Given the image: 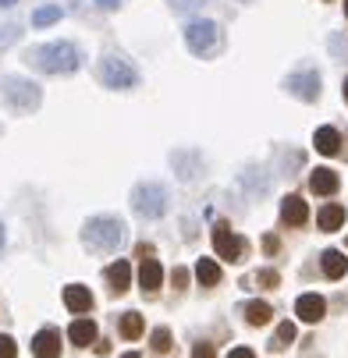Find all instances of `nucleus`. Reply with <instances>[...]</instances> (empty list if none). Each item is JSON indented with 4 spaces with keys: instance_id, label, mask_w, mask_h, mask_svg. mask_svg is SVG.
<instances>
[{
    "instance_id": "f8f14e48",
    "label": "nucleus",
    "mask_w": 348,
    "mask_h": 358,
    "mask_svg": "<svg viewBox=\"0 0 348 358\" xmlns=\"http://www.w3.org/2000/svg\"><path fill=\"white\" fill-rule=\"evenodd\" d=\"M64 305H68V313L85 316V313L92 309V294H89V287H82V284H68V287H64Z\"/></svg>"
},
{
    "instance_id": "f03ea898",
    "label": "nucleus",
    "mask_w": 348,
    "mask_h": 358,
    "mask_svg": "<svg viewBox=\"0 0 348 358\" xmlns=\"http://www.w3.org/2000/svg\"><path fill=\"white\" fill-rule=\"evenodd\" d=\"M125 238V224L118 217H92L85 227H82V241L89 248H99V252H111L118 248Z\"/></svg>"
},
{
    "instance_id": "c756f323",
    "label": "nucleus",
    "mask_w": 348,
    "mask_h": 358,
    "mask_svg": "<svg viewBox=\"0 0 348 358\" xmlns=\"http://www.w3.org/2000/svg\"><path fill=\"white\" fill-rule=\"evenodd\" d=\"M174 4V11H195V8H203L207 0H171Z\"/></svg>"
},
{
    "instance_id": "c85d7f7f",
    "label": "nucleus",
    "mask_w": 348,
    "mask_h": 358,
    "mask_svg": "<svg viewBox=\"0 0 348 358\" xmlns=\"http://www.w3.org/2000/svg\"><path fill=\"white\" fill-rule=\"evenodd\" d=\"M192 358H217V351H214V344H207V341H199V344L192 348Z\"/></svg>"
},
{
    "instance_id": "5701e85b",
    "label": "nucleus",
    "mask_w": 348,
    "mask_h": 358,
    "mask_svg": "<svg viewBox=\"0 0 348 358\" xmlns=\"http://www.w3.org/2000/svg\"><path fill=\"white\" fill-rule=\"evenodd\" d=\"M57 18H61V8H54V4H46V8L32 11V25H36V29H43V25H54Z\"/></svg>"
},
{
    "instance_id": "a878e982",
    "label": "nucleus",
    "mask_w": 348,
    "mask_h": 358,
    "mask_svg": "<svg viewBox=\"0 0 348 358\" xmlns=\"http://www.w3.org/2000/svg\"><path fill=\"white\" fill-rule=\"evenodd\" d=\"M253 284H256V287H277L281 277H277V270H260V273L253 277Z\"/></svg>"
},
{
    "instance_id": "a211bd4d",
    "label": "nucleus",
    "mask_w": 348,
    "mask_h": 358,
    "mask_svg": "<svg viewBox=\"0 0 348 358\" xmlns=\"http://www.w3.org/2000/svg\"><path fill=\"white\" fill-rule=\"evenodd\" d=\"M320 266H323V273L330 277V280H337V277H344L348 273V259L337 252V248H327L323 255H320Z\"/></svg>"
},
{
    "instance_id": "ddd939ff",
    "label": "nucleus",
    "mask_w": 348,
    "mask_h": 358,
    "mask_svg": "<svg viewBox=\"0 0 348 358\" xmlns=\"http://www.w3.org/2000/svg\"><path fill=\"white\" fill-rule=\"evenodd\" d=\"M104 277H107V284H111L114 294H125L128 284H132V266H128L125 259H118V263H111V266L104 270Z\"/></svg>"
},
{
    "instance_id": "f3484780",
    "label": "nucleus",
    "mask_w": 348,
    "mask_h": 358,
    "mask_svg": "<svg viewBox=\"0 0 348 358\" xmlns=\"http://www.w3.org/2000/svg\"><path fill=\"white\" fill-rule=\"evenodd\" d=\"M68 341H71L75 348H89V344L96 341V323H92V320H75V323L68 327Z\"/></svg>"
},
{
    "instance_id": "6e6552de",
    "label": "nucleus",
    "mask_w": 348,
    "mask_h": 358,
    "mask_svg": "<svg viewBox=\"0 0 348 358\" xmlns=\"http://www.w3.org/2000/svg\"><path fill=\"white\" fill-rule=\"evenodd\" d=\"M288 92L298 96V99H306V103H313V99L320 96V75L316 71H295V75H288Z\"/></svg>"
},
{
    "instance_id": "9b49d317",
    "label": "nucleus",
    "mask_w": 348,
    "mask_h": 358,
    "mask_svg": "<svg viewBox=\"0 0 348 358\" xmlns=\"http://www.w3.org/2000/svg\"><path fill=\"white\" fill-rule=\"evenodd\" d=\"M32 355L36 358H61V334L57 330H39L32 337Z\"/></svg>"
},
{
    "instance_id": "aec40b11",
    "label": "nucleus",
    "mask_w": 348,
    "mask_h": 358,
    "mask_svg": "<svg viewBox=\"0 0 348 358\" xmlns=\"http://www.w3.org/2000/svg\"><path fill=\"white\" fill-rule=\"evenodd\" d=\"M316 224H320V231H337V227H344V206H337V202H327V206L316 213Z\"/></svg>"
},
{
    "instance_id": "f704fd0d",
    "label": "nucleus",
    "mask_w": 348,
    "mask_h": 358,
    "mask_svg": "<svg viewBox=\"0 0 348 358\" xmlns=\"http://www.w3.org/2000/svg\"><path fill=\"white\" fill-rule=\"evenodd\" d=\"M0 248H4V224H0Z\"/></svg>"
},
{
    "instance_id": "c9c22d12",
    "label": "nucleus",
    "mask_w": 348,
    "mask_h": 358,
    "mask_svg": "<svg viewBox=\"0 0 348 358\" xmlns=\"http://www.w3.org/2000/svg\"><path fill=\"white\" fill-rule=\"evenodd\" d=\"M0 4H4V8H11V4H18V0H0Z\"/></svg>"
},
{
    "instance_id": "423d86ee",
    "label": "nucleus",
    "mask_w": 348,
    "mask_h": 358,
    "mask_svg": "<svg viewBox=\"0 0 348 358\" xmlns=\"http://www.w3.org/2000/svg\"><path fill=\"white\" fill-rule=\"evenodd\" d=\"M4 92H8V99H11V107L22 110V114L39 103V89H36L32 82H25V78H4Z\"/></svg>"
},
{
    "instance_id": "0eeeda50",
    "label": "nucleus",
    "mask_w": 348,
    "mask_h": 358,
    "mask_svg": "<svg viewBox=\"0 0 348 358\" xmlns=\"http://www.w3.org/2000/svg\"><path fill=\"white\" fill-rule=\"evenodd\" d=\"M214 248H217V255H221L224 263H238L242 255H245V241L235 238L228 224H217L214 227Z\"/></svg>"
},
{
    "instance_id": "b1692460",
    "label": "nucleus",
    "mask_w": 348,
    "mask_h": 358,
    "mask_svg": "<svg viewBox=\"0 0 348 358\" xmlns=\"http://www.w3.org/2000/svg\"><path fill=\"white\" fill-rule=\"evenodd\" d=\"M171 348H174L171 330H167V327H157V330H153V351H157V355H167Z\"/></svg>"
},
{
    "instance_id": "393cba45",
    "label": "nucleus",
    "mask_w": 348,
    "mask_h": 358,
    "mask_svg": "<svg viewBox=\"0 0 348 358\" xmlns=\"http://www.w3.org/2000/svg\"><path fill=\"white\" fill-rule=\"evenodd\" d=\"M291 341H295V323H281V327H277V337H274V344H270V348H274V351H281V348H288Z\"/></svg>"
},
{
    "instance_id": "4468645a",
    "label": "nucleus",
    "mask_w": 348,
    "mask_h": 358,
    "mask_svg": "<svg viewBox=\"0 0 348 358\" xmlns=\"http://www.w3.org/2000/svg\"><path fill=\"white\" fill-rule=\"evenodd\" d=\"M313 145H316V152H323V157H337L341 152V131L337 128H316V135H313Z\"/></svg>"
},
{
    "instance_id": "f257e3e1",
    "label": "nucleus",
    "mask_w": 348,
    "mask_h": 358,
    "mask_svg": "<svg viewBox=\"0 0 348 358\" xmlns=\"http://www.w3.org/2000/svg\"><path fill=\"white\" fill-rule=\"evenodd\" d=\"M25 61L46 75H68L78 68V50L71 43H43V46H32Z\"/></svg>"
},
{
    "instance_id": "473e14b6",
    "label": "nucleus",
    "mask_w": 348,
    "mask_h": 358,
    "mask_svg": "<svg viewBox=\"0 0 348 358\" xmlns=\"http://www.w3.org/2000/svg\"><path fill=\"white\" fill-rule=\"evenodd\" d=\"M121 0H96V8H104V11H111V8H118Z\"/></svg>"
},
{
    "instance_id": "1a4fd4ad",
    "label": "nucleus",
    "mask_w": 348,
    "mask_h": 358,
    "mask_svg": "<svg viewBox=\"0 0 348 358\" xmlns=\"http://www.w3.org/2000/svg\"><path fill=\"white\" fill-rule=\"evenodd\" d=\"M295 313H298V320H302V323H320L323 313H327V301L320 294H298Z\"/></svg>"
},
{
    "instance_id": "412c9836",
    "label": "nucleus",
    "mask_w": 348,
    "mask_h": 358,
    "mask_svg": "<svg viewBox=\"0 0 348 358\" xmlns=\"http://www.w3.org/2000/svg\"><path fill=\"white\" fill-rule=\"evenodd\" d=\"M195 280L203 284V287H217L221 284V266L214 259H199L195 263Z\"/></svg>"
},
{
    "instance_id": "e433bc0d",
    "label": "nucleus",
    "mask_w": 348,
    "mask_h": 358,
    "mask_svg": "<svg viewBox=\"0 0 348 358\" xmlns=\"http://www.w3.org/2000/svg\"><path fill=\"white\" fill-rule=\"evenodd\" d=\"M341 92H344V99H348V78H344V85H341Z\"/></svg>"
},
{
    "instance_id": "7c9ffc66",
    "label": "nucleus",
    "mask_w": 348,
    "mask_h": 358,
    "mask_svg": "<svg viewBox=\"0 0 348 358\" xmlns=\"http://www.w3.org/2000/svg\"><path fill=\"white\" fill-rule=\"evenodd\" d=\"M228 358H256V351L253 348H235V351H228Z\"/></svg>"
},
{
    "instance_id": "39448f33",
    "label": "nucleus",
    "mask_w": 348,
    "mask_h": 358,
    "mask_svg": "<svg viewBox=\"0 0 348 358\" xmlns=\"http://www.w3.org/2000/svg\"><path fill=\"white\" fill-rule=\"evenodd\" d=\"M185 43H188V50H192V54H210V50L217 46V25L214 22H188L185 25Z\"/></svg>"
},
{
    "instance_id": "4c0bfd02",
    "label": "nucleus",
    "mask_w": 348,
    "mask_h": 358,
    "mask_svg": "<svg viewBox=\"0 0 348 358\" xmlns=\"http://www.w3.org/2000/svg\"><path fill=\"white\" fill-rule=\"evenodd\" d=\"M344 15H348V0H344Z\"/></svg>"
},
{
    "instance_id": "7ed1b4c3",
    "label": "nucleus",
    "mask_w": 348,
    "mask_h": 358,
    "mask_svg": "<svg viewBox=\"0 0 348 358\" xmlns=\"http://www.w3.org/2000/svg\"><path fill=\"white\" fill-rule=\"evenodd\" d=\"M132 206H135V213L139 217H160L164 210H167V192H164V185H139L135 192H132Z\"/></svg>"
},
{
    "instance_id": "2eb2a0df",
    "label": "nucleus",
    "mask_w": 348,
    "mask_h": 358,
    "mask_svg": "<svg viewBox=\"0 0 348 358\" xmlns=\"http://www.w3.org/2000/svg\"><path fill=\"white\" fill-rule=\"evenodd\" d=\"M139 284H142L146 294H153V291L164 284V270H160L157 259H142V266H139Z\"/></svg>"
},
{
    "instance_id": "dca6fc26",
    "label": "nucleus",
    "mask_w": 348,
    "mask_h": 358,
    "mask_svg": "<svg viewBox=\"0 0 348 358\" xmlns=\"http://www.w3.org/2000/svg\"><path fill=\"white\" fill-rule=\"evenodd\" d=\"M337 185H341V178H337L330 167H316V171L309 174V188H313L316 195H334Z\"/></svg>"
},
{
    "instance_id": "cd10ccee",
    "label": "nucleus",
    "mask_w": 348,
    "mask_h": 358,
    "mask_svg": "<svg viewBox=\"0 0 348 358\" xmlns=\"http://www.w3.org/2000/svg\"><path fill=\"white\" fill-rule=\"evenodd\" d=\"M171 284H174V291H185V287H188V270H185V266H174Z\"/></svg>"
},
{
    "instance_id": "bb28decb",
    "label": "nucleus",
    "mask_w": 348,
    "mask_h": 358,
    "mask_svg": "<svg viewBox=\"0 0 348 358\" xmlns=\"http://www.w3.org/2000/svg\"><path fill=\"white\" fill-rule=\"evenodd\" d=\"M0 358H18V344L8 334H0Z\"/></svg>"
},
{
    "instance_id": "20e7f679",
    "label": "nucleus",
    "mask_w": 348,
    "mask_h": 358,
    "mask_svg": "<svg viewBox=\"0 0 348 358\" xmlns=\"http://www.w3.org/2000/svg\"><path fill=\"white\" fill-rule=\"evenodd\" d=\"M99 82L111 85V89H132L139 82V75H135V68L125 57L111 54V57H104V64H99Z\"/></svg>"
},
{
    "instance_id": "6ab92c4d",
    "label": "nucleus",
    "mask_w": 348,
    "mask_h": 358,
    "mask_svg": "<svg viewBox=\"0 0 348 358\" xmlns=\"http://www.w3.org/2000/svg\"><path fill=\"white\" fill-rule=\"evenodd\" d=\"M242 313H245V323H253V327H267L274 320V309L267 301H245Z\"/></svg>"
},
{
    "instance_id": "2f4dec72",
    "label": "nucleus",
    "mask_w": 348,
    "mask_h": 358,
    "mask_svg": "<svg viewBox=\"0 0 348 358\" xmlns=\"http://www.w3.org/2000/svg\"><path fill=\"white\" fill-rule=\"evenodd\" d=\"M263 248H267V252H270V255H274V252H277V248H281V241H277V238H274V234H267V238H263Z\"/></svg>"
},
{
    "instance_id": "4be33fe9",
    "label": "nucleus",
    "mask_w": 348,
    "mask_h": 358,
    "mask_svg": "<svg viewBox=\"0 0 348 358\" xmlns=\"http://www.w3.org/2000/svg\"><path fill=\"white\" fill-rule=\"evenodd\" d=\"M121 337L125 341H139L142 337V316L139 313H125L121 316Z\"/></svg>"
},
{
    "instance_id": "72a5a7b5",
    "label": "nucleus",
    "mask_w": 348,
    "mask_h": 358,
    "mask_svg": "<svg viewBox=\"0 0 348 358\" xmlns=\"http://www.w3.org/2000/svg\"><path fill=\"white\" fill-rule=\"evenodd\" d=\"M121 358H142V355H139V351H128V355H121Z\"/></svg>"
},
{
    "instance_id": "9d476101",
    "label": "nucleus",
    "mask_w": 348,
    "mask_h": 358,
    "mask_svg": "<svg viewBox=\"0 0 348 358\" xmlns=\"http://www.w3.org/2000/svg\"><path fill=\"white\" fill-rule=\"evenodd\" d=\"M281 220L288 227H302L309 220V206H306V199H298V195H288L281 202Z\"/></svg>"
}]
</instances>
